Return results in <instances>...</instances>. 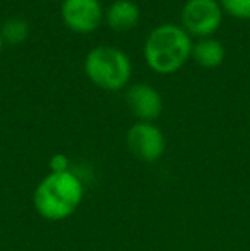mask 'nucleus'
Returning <instances> with one entry per match:
<instances>
[{
  "label": "nucleus",
  "instance_id": "nucleus-1",
  "mask_svg": "<svg viewBox=\"0 0 250 251\" xmlns=\"http://www.w3.org/2000/svg\"><path fill=\"white\" fill-rule=\"evenodd\" d=\"M192 38L180 24L156 26L144 41L146 65L156 74H173L192 56Z\"/></svg>",
  "mask_w": 250,
  "mask_h": 251
},
{
  "label": "nucleus",
  "instance_id": "nucleus-2",
  "mask_svg": "<svg viewBox=\"0 0 250 251\" xmlns=\"http://www.w3.org/2000/svg\"><path fill=\"white\" fill-rule=\"evenodd\" d=\"M84 188L81 179L70 171H52L34 190V208L48 221H62L81 205Z\"/></svg>",
  "mask_w": 250,
  "mask_h": 251
},
{
  "label": "nucleus",
  "instance_id": "nucleus-3",
  "mask_svg": "<svg viewBox=\"0 0 250 251\" xmlns=\"http://www.w3.org/2000/svg\"><path fill=\"white\" fill-rule=\"evenodd\" d=\"M84 72L87 79L100 89L120 91L132 77V62L120 48L101 45L86 55Z\"/></svg>",
  "mask_w": 250,
  "mask_h": 251
},
{
  "label": "nucleus",
  "instance_id": "nucleus-4",
  "mask_svg": "<svg viewBox=\"0 0 250 251\" xmlns=\"http://www.w3.org/2000/svg\"><path fill=\"white\" fill-rule=\"evenodd\" d=\"M180 21L190 38H211L223 23L220 0H187L180 12Z\"/></svg>",
  "mask_w": 250,
  "mask_h": 251
},
{
  "label": "nucleus",
  "instance_id": "nucleus-5",
  "mask_svg": "<svg viewBox=\"0 0 250 251\" xmlns=\"http://www.w3.org/2000/svg\"><path fill=\"white\" fill-rule=\"evenodd\" d=\"M60 17L70 31L89 34L101 26L105 10L100 0H62Z\"/></svg>",
  "mask_w": 250,
  "mask_h": 251
},
{
  "label": "nucleus",
  "instance_id": "nucleus-6",
  "mask_svg": "<svg viewBox=\"0 0 250 251\" xmlns=\"http://www.w3.org/2000/svg\"><path fill=\"white\" fill-rule=\"evenodd\" d=\"M129 151L144 162H154L165 154L167 140L154 123L137 122L129 128L125 137Z\"/></svg>",
  "mask_w": 250,
  "mask_h": 251
},
{
  "label": "nucleus",
  "instance_id": "nucleus-7",
  "mask_svg": "<svg viewBox=\"0 0 250 251\" xmlns=\"http://www.w3.org/2000/svg\"><path fill=\"white\" fill-rule=\"evenodd\" d=\"M125 102L139 122L153 123L163 111L161 94L149 84H134L127 89Z\"/></svg>",
  "mask_w": 250,
  "mask_h": 251
},
{
  "label": "nucleus",
  "instance_id": "nucleus-8",
  "mask_svg": "<svg viewBox=\"0 0 250 251\" xmlns=\"http://www.w3.org/2000/svg\"><path fill=\"white\" fill-rule=\"evenodd\" d=\"M140 9L134 0H115L105 10V21L113 31H129L137 26Z\"/></svg>",
  "mask_w": 250,
  "mask_h": 251
},
{
  "label": "nucleus",
  "instance_id": "nucleus-9",
  "mask_svg": "<svg viewBox=\"0 0 250 251\" xmlns=\"http://www.w3.org/2000/svg\"><path fill=\"white\" fill-rule=\"evenodd\" d=\"M224 47L221 41L214 38H200L194 43L192 56L204 69H216L224 62Z\"/></svg>",
  "mask_w": 250,
  "mask_h": 251
},
{
  "label": "nucleus",
  "instance_id": "nucleus-10",
  "mask_svg": "<svg viewBox=\"0 0 250 251\" xmlns=\"http://www.w3.org/2000/svg\"><path fill=\"white\" fill-rule=\"evenodd\" d=\"M0 36H2L3 43H10V45L24 43L28 40V36H29V23L19 16L9 17L2 24Z\"/></svg>",
  "mask_w": 250,
  "mask_h": 251
},
{
  "label": "nucleus",
  "instance_id": "nucleus-11",
  "mask_svg": "<svg viewBox=\"0 0 250 251\" xmlns=\"http://www.w3.org/2000/svg\"><path fill=\"white\" fill-rule=\"evenodd\" d=\"M223 14L235 19H250V0H220Z\"/></svg>",
  "mask_w": 250,
  "mask_h": 251
},
{
  "label": "nucleus",
  "instance_id": "nucleus-12",
  "mask_svg": "<svg viewBox=\"0 0 250 251\" xmlns=\"http://www.w3.org/2000/svg\"><path fill=\"white\" fill-rule=\"evenodd\" d=\"M50 166H52V171H69V169H67V166H69V159L62 154H57L55 157H52Z\"/></svg>",
  "mask_w": 250,
  "mask_h": 251
},
{
  "label": "nucleus",
  "instance_id": "nucleus-13",
  "mask_svg": "<svg viewBox=\"0 0 250 251\" xmlns=\"http://www.w3.org/2000/svg\"><path fill=\"white\" fill-rule=\"evenodd\" d=\"M2 48H3V40H2V36H0V55H2Z\"/></svg>",
  "mask_w": 250,
  "mask_h": 251
},
{
  "label": "nucleus",
  "instance_id": "nucleus-14",
  "mask_svg": "<svg viewBox=\"0 0 250 251\" xmlns=\"http://www.w3.org/2000/svg\"><path fill=\"white\" fill-rule=\"evenodd\" d=\"M47 2H62V0H47Z\"/></svg>",
  "mask_w": 250,
  "mask_h": 251
}]
</instances>
